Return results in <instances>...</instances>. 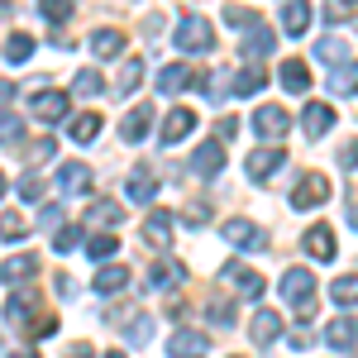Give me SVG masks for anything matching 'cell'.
Returning a JSON list of instances; mask_svg holds the SVG:
<instances>
[{"instance_id": "6da1fadb", "label": "cell", "mask_w": 358, "mask_h": 358, "mask_svg": "<svg viewBox=\"0 0 358 358\" xmlns=\"http://www.w3.org/2000/svg\"><path fill=\"white\" fill-rule=\"evenodd\" d=\"M282 296H287L292 310L315 315V277H310V268H287L282 273Z\"/></svg>"}, {"instance_id": "7a4b0ae2", "label": "cell", "mask_w": 358, "mask_h": 358, "mask_svg": "<svg viewBox=\"0 0 358 358\" xmlns=\"http://www.w3.org/2000/svg\"><path fill=\"white\" fill-rule=\"evenodd\" d=\"M172 38H177L182 53H210V48H215V34H210V24H206L201 15H182Z\"/></svg>"}, {"instance_id": "3957f363", "label": "cell", "mask_w": 358, "mask_h": 358, "mask_svg": "<svg viewBox=\"0 0 358 358\" xmlns=\"http://www.w3.org/2000/svg\"><path fill=\"white\" fill-rule=\"evenodd\" d=\"M224 239H229L234 248H248V253H263V248L273 244L268 229H258L253 220H229V224H224Z\"/></svg>"}, {"instance_id": "277c9868", "label": "cell", "mask_w": 358, "mask_h": 358, "mask_svg": "<svg viewBox=\"0 0 358 358\" xmlns=\"http://www.w3.org/2000/svg\"><path fill=\"white\" fill-rule=\"evenodd\" d=\"M325 201H330V182H325L320 172L301 177L296 192H292V206H296V210H315V206H325Z\"/></svg>"}, {"instance_id": "5b68a950", "label": "cell", "mask_w": 358, "mask_h": 358, "mask_svg": "<svg viewBox=\"0 0 358 358\" xmlns=\"http://www.w3.org/2000/svg\"><path fill=\"white\" fill-rule=\"evenodd\" d=\"M253 129H258V138L277 143V138L292 129V115L282 110V106H258V115H253Z\"/></svg>"}, {"instance_id": "8992f818", "label": "cell", "mask_w": 358, "mask_h": 358, "mask_svg": "<svg viewBox=\"0 0 358 358\" xmlns=\"http://www.w3.org/2000/svg\"><path fill=\"white\" fill-rule=\"evenodd\" d=\"M282 163H287V153H282V148H253L244 167H248V177H253V182H268Z\"/></svg>"}, {"instance_id": "52a82bcc", "label": "cell", "mask_w": 358, "mask_h": 358, "mask_svg": "<svg viewBox=\"0 0 358 358\" xmlns=\"http://www.w3.org/2000/svg\"><path fill=\"white\" fill-rule=\"evenodd\" d=\"M148 282L167 292V287H177V282H187V263H177V258H153V268H148Z\"/></svg>"}, {"instance_id": "ba28073f", "label": "cell", "mask_w": 358, "mask_h": 358, "mask_svg": "<svg viewBox=\"0 0 358 358\" xmlns=\"http://www.w3.org/2000/svg\"><path fill=\"white\" fill-rule=\"evenodd\" d=\"M192 82H196V72L187 62H167L163 72H158V91H163V96H177V91H187Z\"/></svg>"}, {"instance_id": "9c48e42d", "label": "cell", "mask_w": 358, "mask_h": 358, "mask_svg": "<svg viewBox=\"0 0 358 358\" xmlns=\"http://www.w3.org/2000/svg\"><path fill=\"white\" fill-rule=\"evenodd\" d=\"M330 124H334V110L330 106H325V101H310V106H306L301 110V129L310 138H320V134H330Z\"/></svg>"}, {"instance_id": "30bf717a", "label": "cell", "mask_w": 358, "mask_h": 358, "mask_svg": "<svg viewBox=\"0 0 358 358\" xmlns=\"http://www.w3.org/2000/svg\"><path fill=\"white\" fill-rule=\"evenodd\" d=\"M220 167H224V143H201V148L192 153V172L196 177H215Z\"/></svg>"}, {"instance_id": "8fae6325", "label": "cell", "mask_w": 358, "mask_h": 358, "mask_svg": "<svg viewBox=\"0 0 358 358\" xmlns=\"http://www.w3.org/2000/svg\"><path fill=\"white\" fill-rule=\"evenodd\" d=\"M206 344H210L206 334H196V330H177L172 339H167V354H172V358H201V354H206Z\"/></svg>"}, {"instance_id": "7c38bea8", "label": "cell", "mask_w": 358, "mask_h": 358, "mask_svg": "<svg viewBox=\"0 0 358 358\" xmlns=\"http://www.w3.org/2000/svg\"><path fill=\"white\" fill-rule=\"evenodd\" d=\"M306 248H310L315 263H330L334 258V229L330 224H310V229H306Z\"/></svg>"}, {"instance_id": "4fadbf2b", "label": "cell", "mask_w": 358, "mask_h": 358, "mask_svg": "<svg viewBox=\"0 0 358 358\" xmlns=\"http://www.w3.org/2000/svg\"><path fill=\"white\" fill-rule=\"evenodd\" d=\"M248 330H253V344H263V349H268V344L282 339V315H277V310H258Z\"/></svg>"}, {"instance_id": "5bb4252c", "label": "cell", "mask_w": 358, "mask_h": 358, "mask_svg": "<svg viewBox=\"0 0 358 358\" xmlns=\"http://www.w3.org/2000/svg\"><path fill=\"white\" fill-rule=\"evenodd\" d=\"M148 124H153V106H134V110L124 115V124H120V138L124 143H138V138L148 134Z\"/></svg>"}, {"instance_id": "9a60e30c", "label": "cell", "mask_w": 358, "mask_h": 358, "mask_svg": "<svg viewBox=\"0 0 358 358\" xmlns=\"http://www.w3.org/2000/svg\"><path fill=\"white\" fill-rule=\"evenodd\" d=\"M34 273H38V258L34 253H15V258L0 263V282H29Z\"/></svg>"}, {"instance_id": "2e32d148", "label": "cell", "mask_w": 358, "mask_h": 358, "mask_svg": "<svg viewBox=\"0 0 358 358\" xmlns=\"http://www.w3.org/2000/svg\"><path fill=\"white\" fill-rule=\"evenodd\" d=\"M34 115L48 120V124H57V120L67 115V96H62V91H38V96H34Z\"/></svg>"}, {"instance_id": "e0dca14e", "label": "cell", "mask_w": 358, "mask_h": 358, "mask_svg": "<svg viewBox=\"0 0 358 358\" xmlns=\"http://www.w3.org/2000/svg\"><path fill=\"white\" fill-rule=\"evenodd\" d=\"M196 129V110H187V106H177V110L163 120V143H177L182 134H192Z\"/></svg>"}, {"instance_id": "ac0fdd59", "label": "cell", "mask_w": 358, "mask_h": 358, "mask_svg": "<svg viewBox=\"0 0 358 358\" xmlns=\"http://www.w3.org/2000/svg\"><path fill=\"white\" fill-rule=\"evenodd\" d=\"M325 339H330V349H354V344H358V320H354V315H339V320H330Z\"/></svg>"}, {"instance_id": "d6986e66", "label": "cell", "mask_w": 358, "mask_h": 358, "mask_svg": "<svg viewBox=\"0 0 358 358\" xmlns=\"http://www.w3.org/2000/svg\"><path fill=\"white\" fill-rule=\"evenodd\" d=\"M282 29L287 34H306L310 29V0H287L282 5Z\"/></svg>"}, {"instance_id": "ffe728a7", "label": "cell", "mask_w": 358, "mask_h": 358, "mask_svg": "<svg viewBox=\"0 0 358 358\" xmlns=\"http://www.w3.org/2000/svg\"><path fill=\"white\" fill-rule=\"evenodd\" d=\"M220 277H224V282H234V287H239L244 296H263V287H268V282H263L258 273H248V268H239V263H229Z\"/></svg>"}, {"instance_id": "44dd1931", "label": "cell", "mask_w": 358, "mask_h": 358, "mask_svg": "<svg viewBox=\"0 0 358 358\" xmlns=\"http://www.w3.org/2000/svg\"><path fill=\"white\" fill-rule=\"evenodd\" d=\"M143 239L158 244V248H167L172 244V215H167V210H153V215L143 220Z\"/></svg>"}, {"instance_id": "7402d4cb", "label": "cell", "mask_w": 358, "mask_h": 358, "mask_svg": "<svg viewBox=\"0 0 358 358\" xmlns=\"http://www.w3.org/2000/svg\"><path fill=\"white\" fill-rule=\"evenodd\" d=\"M57 187H62V192H86V187H91V167L86 163H62L57 167Z\"/></svg>"}, {"instance_id": "603a6c76", "label": "cell", "mask_w": 358, "mask_h": 358, "mask_svg": "<svg viewBox=\"0 0 358 358\" xmlns=\"http://www.w3.org/2000/svg\"><path fill=\"white\" fill-rule=\"evenodd\" d=\"M91 48H96V57H115L124 48V29H96L91 34Z\"/></svg>"}, {"instance_id": "cb8c5ba5", "label": "cell", "mask_w": 358, "mask_h": 358, "mask_svg": "<svg viewBox=\"0 0 358 358\" xmlns=\"http://www.w3.org/2000/svg\"><path fill=\"white\" fill-rule=\"evenodd\" d=\"M239 53H244V57H268V53H273V29L258 24V29L244 38V43H239Z\"/></svg>"}, {"instance_id": "d4e9b609", "label": "cell", "mask_w": 358, "mask_h": 358, "mask_svg": "<svg viewBox=\"0 0 358 358\" xmlns=\"http://www.w3.org/2000/svg\"><path fill=\"white\" fill-rule=\"evenodd\" d=\"M124 287H129V273H124V263H120V268H101V273H96V292H101V296H110V292H124Z\"/></svg>"}, {"instance_id": "484cf974", "label": "cell", "mask_w": 358, "mask_h": 358, "mask_svg": "<svg viewBox=\"0 0 358 358\" xmlns=\"http://www.w3.org/2000/svg\"><path fill=\"white\" fill-rule=\"evenodd\" d=\"M282 86H287V91H306V86H310V72H306L301 57H287V62H282Z\"/></svg>"}, {"instance_id": "4316f807", "label": "cell", "mask_w": 358, "mask_h": 358, "mask_svg": "<svg viewBox=\"0 0 358 358\" xmlns=\"http://www.w3.org/2000/svg\"><path fill=\"white\" fill-rule=\"evenodd\" d=\"M268 86V67H248L234 77V96H253V91H263Z\"/></svg>"}, {"instance_id": "83f0119b", "label": "cell", "mask_w": 358, "mask_h": 358, "mask_svg": "<svg viewBox=\"0 0 358 358\" xmlns=\"http://www.w3.org/2000/svg\"><path fill=\"white\" fill-rule=\"evenodd\" d=\"M138 82H143V62H138V57H129V62L120 67V77H115V91H120V96H129Z\"/></svg>"}, {"instance_id": "f1b7e54d", "label": "cell", "mask_w": 358, "mask_h": 358, "mask_svg": "<svg viewBox=\"0 0 358 358\" xmlns=\"http://www.w3.org/2000/svg\"><path fill=\"white\" fill-rule=\"evenodd\" d=\"M330 86L339 91V96H358V62H344V67L330 77Z\"/></svg>"}, {"instance_id": "f546056e", "label": "cell", "mask_w": 358, "mask_h": 358, "mask_svg": "<svg viewBox=\"0 0 358 358\" xmlns=\"http://www.w3.org/2000/svg\"><path fill=\"white\" fill-rule=\"evenodd\" d=\"M29 229H34V224H29L20 210H0V234H5V239H24Z\"/></svg>"}, {"instance_id": "4dcf8cb0", "label": "cell", "mask_w": 358, "mask_h": 358, "mask_svg": "<svg viewBox=\"0 0 358 358\" xmlns=\"http://www.w3.org/2000/svg\"><path fill=\"white\" fill-rule=\"evenodd\" d=\"M67 134L77 138V143H86V138H96V134H101V115H77V120L67 124Z\"/></svg>"}, {"instance_id": "1f68e13d", "label": "cell", "mask_w": 358, "mask_h": 358, "mask_svg": "<svg viewBox=\"0 0 358 358\" xmlns=\"http://www.w3.org/2000/svg\"><path fill=\"white\" fill-rule=\"evenodd\" d=\"M153 192H158V182L148 177V167H138L129 177V201H153Z\"/></svg>"}, {"instance_id": "d6a6232c", "label": "cell", "mask_w": 358, "mask_h": 358, "mask_svg": "<svg viewBox=\"0 0 358 358\" xmlns=\"http://www.w3.org/2000/svg\"><path fill=\"white\" fill-rule=\"evenodd\" d=\"M315 57L320 62H349V43L344 38H320L315 43Z\"/></svg>"}, {"instance_id": "836d02e7", "label": "cell", "mask_w": 358, "mask_h": 358, "mask_svg": "<svg viewBox=\"0 0 358 358\" xmlns=\"http://www.w3.org/2000/svg\"><path fill=\"white\" fill-rule=\"evenodd\" d=\"M124 339H129V344H148V339H153V315H134V320L124 325Z\"/></svg>"}, {"instance_id": "e575fe53", "label": "cell", "mask_w": 358, "mask_h": 358, "mask_svg": "<svg viewBox=\"0 0 358 358\" xmlns=\"http://www.w3.org/2000/svg\"><path fill=\"white\" fill-rule=\"evenodd\" d=\"M330 296H334L339 306H358V277H334Z\"/></svg>"}, {"instance_id": "d590c367", "label": "cell", "mask_w": 358, "mask_h": 358, "mask_svg": "<svg viewBox=\"0 0 358 358\" xmlns=\"http://www.w3.org/2000/svg\"><path fill=\"white\" fill-rule=\"evenodd\" d=\"M86 220H96V224H115V220H124V215H120V201H96V206L86 210Z\"/></svg>"}, {"instance_id": "8d00e7d4", "label": "cell", "mask_w": 358, "mask_h": 358, "mask_svg": "<svg viewBox=\"0 0 358 358\" xmlns=\"http://www.w3.org/2000/svg\"><path fill=\"white\" fill-rule=\"evenodd\" d=\"M101 72H96V67H82V72H77V82H72V91H77V96H96V91H101Z\"/></svg>"}, {"instance_id": "74e56055", "label": "cell", "mask_w": 358, "mask_h": 358, "mask_svg": "<svg viewBox=\"0 0 358 358\" xmlns=\"http://www.w3.org/2000/svg\"><path fill=\"white\" fill-rule=\"evenodd\" d=\"M43 192H48V182H43L38 172H24V177H20V196H24V201H43Z\"/></svg>"}, {"instance_id": "f35d334b", "label": "cell", "mask_w": 358, "mask_h": 358, "mask_svg": "<svg viewBox=\"0 0 358 358\" xmlns=\"http://www.w3.org/2000/svg\"><path fill=\"white\" fill-rule=\"evenodd\" d=\"M224 20H229V24H248V29L263 24V20H258V10H248V5H224Z\"/></svg>"}, {"instance_id": "ab89813d", "label": "cell", "mask_w": 358, "mask_h": 358, "mask_svg": "<svg viewBox=\"0 0 358 358\" xmlns=\"http://www.w3.org/2000/svg\"><path fill=\"white\" fill-rule=\"evenodd\" d=\"M29 53H34V38H29V34H15V38L5 43V57H10V62H24Z\"/></svg>"}, {"instance_id": "60d3db41", "label": "cell", "mask_w": 358, "mask_h": 358, "mask_svg": "<svg viewBox=\"0 0 358 358\" xmlns=\"http://www.w3.org/2000/svg\"><path fill=\"white\" fill-rule=\"evenodd\" d=\"M206 315H210L215 325H229V320H234V306L224 301V296H210V301H206Z\"/></svg>"}, {"instance_id": "b9f144b4", "label": "cell", "mask_w": 358, "mask_h": 358, "mask_svg": "<svg viewBox=\"0 0 358 358\" xmlns=\"http://www.w3.org/2000/svg\"><path fill=\"white\" fill-rule=\"evenodd\" d=\"M20 138H24V124H20L15 115H0V148H5V143H20Z\"/></svg>"}, {"instance_id": "7bdbcfd3", "label": "cell", "mask_w": 358, "mask_h": 358, "mask_svg": "<svg viewBox=\"0 0 358 358\" xmlns=\"http://www.w3.org/2000/svg\"><path fill=\"white\" fill-rule=\"evenodd\" d=\"M77 244H82V229H77V224H62V229L53 234V248H57V253H67V248H77Z\"/></svg>"}, {"instance_id": "ee69618b", "label": "cell", "mask_w": 358, "mask_h": 358, "mask_svg": "<svg viewBox=\"0 0 358 358\" xmlns=\"http://www.w3.org/2000/svg\"><path fill=\"white\" fill-rule=\"evenodd\" d=\"M115 248H120V239H115V234H96V239L86 244V253H91V258H110Z\"/></svg>"}, {"instance_id": "f6af8a7d", "label": "cell", "mask_w": 358, "mask_h": 358, "mask_svg": "<svg viewBox=\"0 0 358 358\" xmlns=\"http://www.w3.org/2000/svg\"><path fill=\"white\" fill-rule=\"evenodd\" d=\"M53 153H57V143H53L48 134H43V138H34V143H29V158H34V163H48Z\"/></svg>"}, {"instance_id": "bcb514c9", "label": "cell", "mask_w": 358, "mask_h": 358, "mask_svg": "<svg viewBox=\"0 0 358 358\" xmlns=\"http://www.w3.org/2000/svg\"><path fill=\"white\" fill-rule=\"evenodd\" d=\"M38 10H43V20H57V24H62V20L72 15V0H43Z\"/></svg>"}, {"instance_id": "7dc6e473", "label": "cell", "mask_w": 358, "mask_h": 358, "mask_svg": "<svg viewBox=\"0 0 358 358\" xmlns=\"http://www.w3.org/2000/svg\"><path fill=\"white\" fill-rule=\"evenodd\" d=\"M310 344H315L310 325H296V330H292V349H310Z\"/></svg>"}, {"instance_id": "c3c4849f", "label": "cell", "mask_w": 358, "mask_h": 358, "mask_svg": "<svg viewBox=\"0 0 358 358\" xmlns=\"http://www.w3.org/2000/svg\"><path fill=\"white\" fill-rule=\"evenodd\" d=\"M339 167H358V138H349V143L339 148Z\"/></svg>"}, {"instance_id": "681fc988", "label": "cell", "mask_w": 358, "mask_h": 358, "mask_svg": "<svg viewBox=\"0 0 358 358\" xmlns=\"http://www.w3.org/2000/svg\"><path fill=\"white\" fill-rule=\"evenodd\" d=\"M10 101H15V82H5V77H0V115H5Z\"/></svg>"}, {"instance_id": "f907efd6", "label": "cell", "mask_w": 358, "mask_h": 358, "mask_svg": "<svg viewBox=\"0 0 358 358\" xmlns=\"http://www.w3.org/2000/svg\"><path fill=\"white\" fill-rule=\"evenodd\" d=\"M215 129H220V138H229V134H239V120H234V115H224Z\"/></svg>"}, {"instance_id": "816d5d0a", "label": "cell", "mask_w": 358, "mask_h": 358, "mask_svg": "<svg viewBox=\"0 0 358 358\" xmlns=\"http://www.w3.org/2000/svg\"><path fill=\"white\" fill-rule=\"evenodd\" d=\"M38 220H43V224H48V229H53V224L62 220V206H43V215H38Z\"/></svg>"}, {"instance_id": "f5cc1de1", "label": "cell", "mask_w": 358, "mask_h": 358, "mask_svg": "<svg viewBox=\"0 0 358 358\" xmlns=\"http://www.w3.org/2000/svg\"><path fill=\"white\" fill-rule=\"evenodd\" d=\"M62 358H96V354H91V344H72V349H67Z\"/></svg>"}, {"instance_id": "db71d44e", "label": "cell", "mask_w": 358, "mask_h": 358, "mask_svg": "<svg viewBox=\"0 0 358 358\" xmlns=\"http://www.w3.org/2000/svg\"><path fill=\"white\" fill-rule=\"evenodd\" d=\"M349 224H354V229H358V201H354V206H349Z\"/></svg>"}, {"instance_id": "11a10c76", "label": "cell", "mask_w": 358, "mask_h": 358, "mask_svg": "<svg viewBox=\"0 0 358 358\" xmlns=\"http://www.w3.org/2000/svg\"><path fill=\"white\" fill-rule=\"evenodd\" d=\"M5 358H38V354H29V349H20V354H5Z\"/></svg>"}, {"instance_id": "9f6ffc18", "label": "cell", "mask_w": 358, "mask_h": 358, "mask_svg": "<svg viewBox=\"0 0 358 358\" xmlns=\"http://www.w3.org/2000/svg\"><path fill=\"white\" fill-rule=\"evenodd\" d=\"M106 358H124V354H120V349H110V354H106Z\"/></svg>"}, {"instance_id": "6f0895ef", "label": "cell", "mask_w": 358, "mask_h": 358, "mask_svg": "<svg viewBox=\"0 0 358 358\" xmlns=\"http://www.w3.org/2000/svg\"><path fill=\"white\" fill-rule=\"evenodd\" d=\"M0 196H5V172H0Z\"/></svg>"}, {"instance_id": "680465c9", "label": "cell", "mask_w": 358, "mask_h": 358, "mask_svg": "<svg viewBox=\"0 0 358 358\" xmlns=\"http://www.w3.org/2000/svg\"><path fill=\"white\" fill-rule=\"evenodd\" d=\"M229 358H244V354H229Z\"/></svg>"}]
</instances>
